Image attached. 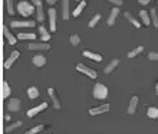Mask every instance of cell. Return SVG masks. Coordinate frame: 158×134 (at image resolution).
<instances>
[{"label":"cell","mask_w":158,"mask_h":134,"mask_svg":"<svg viewBox=\"0 0 158 134\" xmlns=\"http://www.w3.org/2000/svg\"><path fill=\"white\" fill-rule=\"evenodd\" d=\"M17 10H19V13H20L22 16L27 17L35 12V7H33V4H30L29 2H19V4H17Z\"/></svg>","instance_id":"cell-1"},{"label":"cell","mask_w":158,"mask_h":134,"mask_svg":"<svg viewBox=\"0 0 158 134\" xmlns=\"http://www.w3.org/2000/svg\"><path fill=\"white\" fill-rule=\"evenodd\" d=\"M94 97L98 98V100H105V98L108 97V88H106L104 84L96 82L95 87H94Z\"/></svg>","instance_id":"cell-2"},{"label":"cell","mask_w":158,"mask_h":134,"mask_svg":"<svg viewBox=\"0 0 158 134\" xmlns=\"http://www.w3.org/2000/svg\"><path fill=\"white\" fill-rule=\"evenodd\" d=\"M76 71L82 72V74H85V75H88L91 80H95V78H96V72L94 71L92 68L86 67V65H83V63H78V65H76Z\"/></svg>","instance_id":"cell-3"},{"label":"cell","mask_w":158,"mask_h":134,"mask_svg":"<svg viewBox=\"0 0 158 134\" xmlns=\"http://www.w3.org/2000/svg\"><path fill=\"white\" fill-rule=\"evenodd\" d=\"M32 3L36 7V20L43 22L45 20V13H43V6H42V0H32Z\"/></svg>","instance_id":"cell-4"},{"label":"cell","mask_w":158,"mask_h":134,"mask_svg":"<svg viewBox=\"0 0 158 134\" xmlns=\"http://www.w3.org/2000/svg\"><path fill=\"white\" fill-rule=\"evenodd\" d=\"M20 107H22V101L19 100V98H10L9 102L6 104V108H7L9 111H19Z\"/></svg>","instance_id":"cell-5"},{"label":"cell","mask_w":158,"mask_h":134,"mask_svg":"<svg viewBox=\"0 0 158 134\" xmlns=\"http://www.w3.org/2000/svg\"><path fill=\"white\" fill-rule=\"evenodd\" d=\"M48 108V102H42L40 105H38V107H35V108H30V110H27V113H26V115L27 117H35L36 114H39V113H42L43 110H46Z\"/></svg>","instance_id":"cell-6"},{"label":"cell","mask_w":158,"mask_h":134,"mask_svg":"<svg viewBox=\"0 0 158 134\" xmlns=\"http://www.w3.org/2000/svg\"><path fill=\"white\" fill-rule=\"evenodd\" d=\"M19 56H20V52H19V50H13L12 54H10V56H9V59L6 61V62H4V67H3L4 69H9V68H10L13 63H15V61H16Z\"/></svg>","instance_id":"cell-7"},{"label":"cell","mask_w":158,"mask_h":134,"mask_svg":"<svg viewBox=\"0 0 158 134\" xmlns=\"http://www.w3.org/2000/svg\"><path fill=\"white\" fill-rule=\"evenodd\" d=\"M106 111H109V105L108 104H102V105H99V107L91 108L89 110V114H91V115H98V114L106 113Z\"/></svg>","instance_id":"cell-8"},{"label":"cell","mask_w":158,"mask_h":134,"mask_svg":"<svg viewBox=\"0 0 158 134\" xmlns=\"http://www.w3.org/2000/svg\"><path fill=\"white\" fill-rule=\"evenodd\" d=\"M35 26V22H30V20H13L12 22V28H33Z\"/></svg>","instance_id":"cell-9"},{"label":"cell","mask_w":158,"mask_h":134,"mask_svg":"<svg viewBox=\"0 0 158 134\" xmlns=\"http://www.w3.org/2000/svg\"><path fill=\"white\" fill-rule=\"evenodd\" d=\"M30 50H49L50 49V45H48V43H29V46H27Z\"/></svg>","instance_id":"cell-10"},{"label":"cell","mask_w":158,"mask_h":134,"mask_svg":"<svg viewBox=\"0 0 158 134\" xmlns=\"http://www.w3.org/2000/svg\"><path fill=\"white\" fill-rule=\"evenodd\" d=\"M48 92H49L50 98H52V101H53L55 110H60V101H59V98H58V95H56L55 89H53V88H48Z\"/></svg>","instance_id":"cell-11"},{"label":"cell","mask_w":158,"mask_h":134,"mask_svg":"<svg viewBox=\"0 0 158 134\" xmlns=\"http://www.w3.org/2000/svg\"><path fill=\"white\" fill-rule=\"evenodd\" d=\"M82 55L85 58H89V59H92V61H96V62H101V61H102V55L91 52V50H83Z\"/></svg>","instance_id":"cell-12"},{"label":"cell","mask_w":158,"mask_h":134,"mask_svg":"<svg viewBox=\"0 0 158 134\" xmlns=\"http://www.w3.org/2000/svg\"><path fill=\"white\" fill-rule=\"evenodd\" d=\"M49 23H50V30L55 32L56 30V10L55 9H49Z\"/></svg>","instance_id":"cell-13"},{"label":"cell","mask_w":158,"mask_h":134,"mask_svg":"<svg viewBox=\"0 0 158 134\" xmlns=\"http://www.w3.org/2000/svg\"><path fill=\"white\" fill-rule=\"evenodd\" d=\"M118 15H119V9L115 6V7H112V12L109 13V17H108V26H114V23H115V20H117Z\"/></svg>","instance_id":"cell-14"},{"label":"cell","mask_w":158,"mask_h":134,"mask_svg":"<svg viewBox=\"0 0 158 134\" xmlns=\"http://www.w3.org/2000/svg\"><path fill=\"white\" fill-rule=\"evenodd\" d=\"M33 65L38 68H42L43 65H46V58L43 56V55H35L33 56Z\"/></svg>","instance_id":"cell-15"},{"label":"cell","mask_w":158,"mask_h":134,"mask_svg":"<svg viewBox=\"0 0 158 134\" xmlns=\"http://www.w3.org/2000/svg\"><path fill=\"white\" fill-rule=\"evenodd\" d=\"M39 33H40V38H42V42L48 43L50 41V33H48V30L45 29V26L40 25L39 26Z\"/></svg>","instance_id":"cell-16"},{"label":"cell","mask_w":158,"mask_h":134,"mask_svg":"<svg viewBox=\"0 0 158 134\" xmlns=\"http://www.w3.org/2000/svg\"><path fill=\"white\" fill-rule=\"evenodd\" d=\"M137 105H138V97L134 95L132 98H131V102H129L128 114H135V111H137Z\"/></svg>","instance_id":"cell-17"},{"label":"cell","mask_w":158,"mask_h":134,"mask_svg":"<svg viewBox=\"0 0 158 134\" xmlns=\"http://www.w3.org/2000/svg\"><path fill=\"white\" fill-rule=\"evenodd\" d=\"M62 17L63 20L69 19V0H63L62 3Z\"/></svg>","instance_id":"cell-18"},{"label":"cell","mask_w":158,"mask_h":134,"mask_svg":"<svg viewBox=\"0 0 158 134\" xmlns=\"http://www.w3.org/2000/svg\"><path fill=\"white\" fill-rule=\"evenodd\" d=\"M124 16H125V19H127V20H128V22H129V23H131V25H132V26H135L137 29H139V28H141V23H139V22H138L137 19H135V17H134L132 15H131V13H128V12H127V13H125V15H124Z\"/></svg>","instance_id":"cell-19"},{"label":"cell","mask_w":158,"mask_h":134,"mask_svg":"<svg viewBox=\"0 0 158 134\" xmlns=\"http://www.w3.org/2000/svg\"><path fill=\"white\" fill-rule=\"evenodd\" d=\"M3 33H4V38L7 39L10 45H15V43H16V38H15V36H13V35L9 32L7 26H3Z\"/></svg>","instance_id":"cell-20"},{"label":"cell","mask_w":158,"mask_h":134,"mask_svg":"<svg viewBox=\"0 0 158 134\" xmlns=\"http://www.w3.org/2000/svg\"><path fill=\"white\" fill-rule=\"evenodd\" d=\"M118 63H119V61H118V59H112V61L108 63V67L104 69V72H105V74H111V72H112L114 69L118 67Z\"/></svg>","instance_id":"cell-21"},{"label":"cell","mask_w":158,"mask_h":134,"mask_svg":"<svg viewBox=\"0 0 158 134\" xmlns=\"http://www.w3.org/2000/svg\"><path fill=\"white\" fill-rule=\"evenodd\" d=\"M2 87H3V92H2V97H3V98H7V97L10 95V92H12V88H10V85H9L7 81H3Z\"/></svg>","instance_id":"cell-22"},{"label":"cell","mask_w":158,"mask_h":134,"mask_svg":"<svg viewBox=\"0 0 158 134\" xmlns=\"http://www.w3.org/2000/svg\"><path fill=\"white\" fill-rule=\"evenodd\" d=\"M27 95H29L30 100L38 98V97H39V89L36 88V87H29V88H27Z\"/></svg>","instance_id":"cell-23"},{"label":"cell","mask_w":158,"mask_h":134,"mask_svg":"<svg viewBox=\"0 0 158 134\" xmlns=\"http://www.w3.org/2000/svg\"><path fill=\"white\" fill-rule=\"evenodd\" d=\"M150 17H151V23L158 28V15H157V9H151L150 10Z\"/></svg>","instance_id":"cell-24"},{"label":"cell","mask_w":158,"mask_h":134,"mask_svg":"<svg viewBox=\"0 0 158 134\" xmlns=\"http://www.w3.org/2000/svg\"><path fill=\"white\" fill-rule=\"evenodd\" d=\"M85 7H86V3H85L83 0H81V2H79V4H78V6H76V9H75V10H73V16H75V17H78L79 15L82 13V10H83V9H85Z\"/></svg>","instance_id":"cell-25"},{"label":"cell","mask_w":158,"mask_h":134,"mask_svg":"<svg viewBox=\"0 0 158 134\" xmlns=\"http://www.w3.org/2000/svg\"><path fill=\"white\" fill-rule=\"evenodd\" d=\"M139 16H141L142 23H144V25L148 26L151 23V17H150V15L147 13V10H141V12H139Z\"/></svg>","instance_id":"cell-26"},{"label":"cell","mask_w":158,"mask_h":134,"mask_svg":"<svg viewBox=\"0 0 158 134\" xmlns=\"http://www.w3.org/2000/svg\"><path fill=\"white\" fill-rule=\"evenodd\" d=\"M147 115L150 118H158V108L157 107H148L147 108Z\"/></svg>","instance_id":"cell-27"},{"label":"cell","mask_w":158,"mask_h":134,"mask_svg":"<svg viewBox=\"0 0 158 134\" xmlns=\"http://www.w3.org/2000/svg\"><path fill=\"white\" fill-rule=\"evenodd\" d=\"M20 126H22V121H16V123H13V124H9V126L4 127V133H10V131L19 128Z\"/></svg>","instance_id":"cell-28"},{"label":"cell","mask_w":158,"mask_h":134,"mask_svg":"<svg viewBox=\"0 0 158 134\" xmlns=\"http://www.w3.org/2000/svg\"><path fill=\"white\" fill-rule=\"evenodd\" d=\"M142 50H144V46H137L135 49H134V50H131V52H129V54H128V58H135L137 55H139V54H141Z\"/></svg>","instance_id":"cell-29"},{"label":"cell","mask_w":158,"mask_h":134,"mask_svg":"<svg viewBox=\"0 0 158 134\" xmlns=\"http://www.w3.org/2000/svg\"><path fill=\"white\" fill-rule=\"evenodd\" d=\"M42 130H43V126L39 124V126H35V127H32L30 130H27L26 131V134H38V133H40Z\"/></svg>","instance_id":"cell-30"},{"label":"cell","mask_w":158,"mask_h":134,"mask_svg":"<svg viewBox=\"0 0 158 134\" xmlns=\"http://www.w3.org/2000/svg\"><path fill=\"white\" fill-rule=\"evenodd\" d=\"M69 41H71V43L73 46H78L79 43H81V36H79V35H71Z\"/></svg>","instance_id":"cell-31"},{"label":"cell","mask_w":158,"mask_h":134,"mask_svg":"<svg viewBox=\"0 0 158 134\" xmlns=\"http://www.w3.org/2000/svg\"><path fill=\"white\" fill-rule=\"evenodd\" d=\"M6 7H7L9 15H13V13H15V4H13V0H6Z\"/></svg>","instance_id":"cell-32"},{"label":"cell","mask_w":158,"mask_h":134,"mask_svg":"<svg viewBox=\"0 0 158 134\" xmlns=\"http://www.w3.org/2000/svg\"><path fill=\"white\" fill-rule=\"evenodd\" d=\"M17 39H36V35L35 33H19L17 35Z\"/></svg>","instance_id":"cell-33"},{"label":"cell","mask_w":158,"mask_h":134,"mask_svg":"<svg viewBox=\"0 0 158 134\" xmlns=\"http://www.w3.org/2000/svg\"><path fill=\"white\" fill-rule=\"evenodd\" d=\"M99 20H101V15H95V16L91 19V22H89V25H88V26H89V28H95V26L98 25V22H99Z\"/></svg>","instance_id":"cell-34"},{"label":"cell","mask_w":158,"mask_h":134,"mask_svg":"<svg viewBox=\"0 0 158 134\" xmlns=\"http://www.w3.org/2000/svg\"><path fill=\"white\" fill-rule=\"evenodd\" d=\"M148 58H150L151 61H158V52H150V54H148Z\"/></svg>","instance_id":"cell-35"},{"label":"cell","mask_w":158,"mask_h":134,"mask_svg":"<svg viewBox=\"0 0 158 134\" xmlns=\"http://www.w3.org/2000/svg\"><path fill=\"white\" fill-rule=\"evenodd\" d=\"M106 2H109V3H112L114 6H121V4H122V0H106Z\"/></svg>","instance_id":"cell-36"},{"label":"cell","mask_w":158,"mask_h":134,"mask_svg":"<svg viewBox=\"0 0 158 134\" xmlns=\"http://www.w3.org/2000/svg\"><path fill=\"white\" fill-rule=\"evenodd\" d=\"M138 2H139V3L141 4H144V6H145V4H148L151 2V0H138Z\"/></svg>","instance_id":"cell-37"},{"label":"cell","mask_w":158,"mask_h":134,"mask_svg":"<svg viewBox=\"0 0 158 134\" xmlns=\"http://www.w3.org/2000/svg\"><path fill=\"white\" fill-rule=\"evenodd\" d=\"M46 2H48V4H50V6H52V4H55L58 0H46Z\"/></svg>","instance_id":"cell-38"},{"label":"cell","mask_w":158,"mask_h":134,"mask_svg":"<svg viewBox=\"0 0 158 134\" xmlns=\"http://www.w3.org/2000/svg\"><path fill=\"white\" fill-rule=\"evenodd\" d=\"M4 120H6V121H10V115H9V114H4Z\"/></svg>","instance_id":"cell-39"},{"label":"cell","mask_w":158,"mask_h":134,"mask_svg":"<svg viewBox=\"0 0 158 134\" xmlns=\"http://www.w3.org/2000/svg\"><path fill=\"white\" fill-rule=\"evenodd\" d=\"M155 91H157V95H158V82H157V85H155Z\"/></svg>","instance_id":"cell-40"},{"label":"cell","mask_w":158,"mask_h":134,"mask_svg":"<svg viewBox=\"0 0 158 134\" xmlns=\"http://www.w3.org/2000/svg\"><path fill=\"white\" fill-rule=\"evenodd\" d=\"M76 2H81V0H76Z\"/></svg>","instance_id":"cell-41"}]
</instances>
